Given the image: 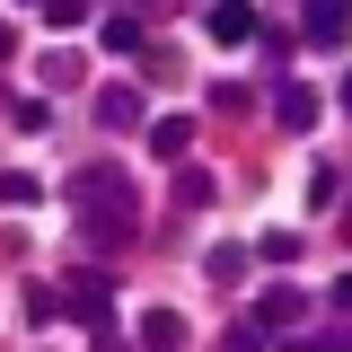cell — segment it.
<instances>
[{"label":"cell","instance_id":"cell-1","mask_svg":"<svg viewBox=\"0 0 352 352\" xmlns=\"http://www.w3.org/2000/svg\"><path fill=\"white\" fill-rule=\"evenodd\" d=\"M71 203H80V220H88V238H97V247H115V238H132V185L115 168H80L71 176Z\"/></svg>","mask_w":352,"mask_h":352},{"label":"cell","instance_id":"cell-2","mask_svg":"<svg viewBox=\"0 0 352 352\" xmlns=\"http://www.w3.org/2000/svg\"><path fill=\"white\" fill-rule=\"evenodd\" d=\"M203 27H212V44H247L264 18H256V0H212V18H203Z\"/></svg>","mask_w":352,"mask_h":352},{"label":"cell","instance_id":"cell-3","mask_svg":"<svg viewBox=\"0 0 352 352\" xmlns=\"http://www.w3.org/2000/svg\"><path fill=\"white\" fill-rule=\"evenodd\" d=\"M53 291H62V300H80L88 326H106V308H115V282H106V273H71V282H53Z\"/></svg>","mask_w":352,"mask_h":352},{"label":"cell","instance_id":"cell-4","mask_svg":"<svg viewBox=\"0 0 352 352\" xmlns=\"http://www.w3.org/2000/svg\"><path fill=\"white\" fill-rule=\"evenodd\" d=\"M344 36H352V0H308V44H326V53H335Z\"/></svg>","mask_w":352,"mask_h":352},{"label":"cell","instance_id":"cell-5","mask_svg":"<svg viewBox=\"0 0 352 352\" xmlns=\"http://www.w3.org/2000/svg\"><path fill=\"white\" fill-rule=\"evenodd\" d=\"M141 352H185V317L176 308H150L141 317Z\"/></svg>","mask_w":352,"mask_h":352},{"label":"cell","instance_id":"cell-6","mask_svg":"<svg viewBox=\"0 0 352 352\" xmlns=\"http://www.w3.org/2000/svg\"><path fill=\"white\" fill-rule=\"evenodd\" d=\"M150 150H159V159H185V150H194V115H159V124H150Z\"/></svg>","mask_w":352,"mask_h":352},{"label":"cell","instance_id":"cell-7","mask_svg":"<svg viewBox=\"0 0 352 352\" xmlns=\"http://www.w3.org/2000/svg\"><path fill=\"white\" fill-rule=\"evenodd\" d=\"M97 44H106V53H141V44H150V27H141L132 9H115V18L97 27Z\"/></svg>","mask_w":352,"mask_h":352},{"label":"cell","instance_id":"cell-8","mask_svg":"<svg viewBox=\"0 0 352 352\" xmlns=\"http://www.w3.org/2000/svg\"><path fill=\"white\" fill-rule=\"evenodd\" d=\"M273 115H282V132H308V124H317V88H282Z\"/></svg>","mask_w":352,"mask_h":352},{"label":"cell","instance_id":"cell-9","mask_svg":"<svg viewBox=\"0 0 352 352\" xmlns=\"http://www.w3.org/2000/svg\"><path fill=\"white\" fill-rule=\"evenodd\" d=\"M97 124H106V132H132V124H141V97H132V88H106V97H97Z\"/></svg>","mask_w":352,"mask_h":352},{"label":"cell","instance_id":"cell-10","mask_svg":"<svg viewBox=\"0 0 352 352\" xmlns=\"http://www.w3.org/2000/svg\"><path fill=\"white\" fill-rule=\"evenodd\" d=\"M0 203H9V212L44 203V176H27V168H0Z\"/></svg>","mask_w":352,"mask_h":352},{"label":"cell","instance_id":"cell-11","mask_svg":"<svg viewBox=\"0 0 352 352\" xmlns=\"http://www.w3.org/2000/svg\"><path fill=\"white\" fill-rule=\"evenodd\" d=\"M282 317H300V291H291V282H273V291L256 300V317H247V326H282Z\"/></svg>","mask_w":352,"mask_h":352},{"label":"cell","instance_id":"cell-12","mask_svg":"<svg viewBox=\"0 0 352 352\" xmlns=\"http://www.w3.org/2000/svg\"><path fill=\"white\" fill-rule=\"evenodd\" d=\"M256 256H264V264H300V238H291V229H264Z\"/></svg>","mask_w":352,"mask_h":352},{"label":"cell","instance_id":"cell-13","mask_svg":"<svg viewBox=\"0 0 352 352\" xmlns=\"http://www.w3.org/2000/svg\"><path fill=\"white\" fill-rule=\"evenodd\" d=\"M247 264H256L247 247H212V282H247Z\"/></svg>","mask_w":352,"mask_h":352},{"label":"cell","instance_id":"cell-14","mask_svg":"<svg viewBox=\"0 0 352 352\" xmlns=\"http://www.w3.org/2000/svg\"><path fill=\"white\" fill-rule=\"evenodd\" d=\"M27 317L53 326V317H62V291H53V282H27Z\"/></svg>","mask_w":352,"mask_h":352},{"label":"cell","instance_id":"cell-15","mask_svg":"<svg viewBox=\"0 0 352 352\" xmlns=\"http://www.w3.org/2000/svg\"><path fill=\"white\" fill-rule=\"evenodd\" d=\"M212 194H220V185H212L203 168H185V176H176V203H185V212H194V203H212Z\"/></svg>","mask_w":352,"mask_h":352},{"label":"cell","instance_id":"cell-16","mask_svg":"<svg viewBox=\"0 0 352 352\" xmlns=\"http://www.w3.org/2000/svg\"><path fill=\"white\" fill-rule=\"evenodd\" d=\"M220 352H264V326H229V335H220Z\"/></svg>","mask_w":352,"mask_h":352},{"label":"cell","instance_id":"cell-17","mask_svg":"<svg viewBox=\"0 0 352 352\" xmlns=\"http://www.w3.org/2000/svg\"><path fill=\"white\" fill-rule=\"evenodd\" d=\"M282 352H352V335H300V344H282Z\"/></svg>","mask_w":352,"mask_h":352},{"label":"cell","instance_id":"cell-18","mask_svg":"<svg viewBox=\"0 0 352 352\" xmlns=\"http://www.w3.org/2000/svg\"><path fill=\"white\" fill-rule=\"evenodd\" d=\"M44 18H53V27H80V18H88V0H44Z\"/></svg>","mask_w":352,"mask_h":352},{"label":"cell","instance_id":"cell-19","mask_svg":"<svg viewBox=\"0 0 352 352\" xmlns=\"http://www.w3.org/2000/svg\"><path fill=\"white\" fill-rule=\"evenodd\" d=\"M97 352H124V335H115V326H97Z\"/></svg>","mask_w":352,"mask_h":352},{"label":"cell","instance_id":"cell-20","mask_svg":"<svg viewBox=\"0 0 352 352\" xmlns=\"http://www.w3.org/2000/svg\"><path fill=\"white\" fill-rule=\"evenodd\" d=\"M335 308H352V273H335Z\"/></svg>","mask_w":352,"mask_h":352},{"label":"cell","instance_id":"cell-21","mask_svg":"<svg viewBox=\"0 0 352 352\" xmlns=\"http://www.w3.org/2000/svg\"><path fill=\"white\" fill-rule=\"evenodd\" d=\"M9 53H18V36H9V18H0V62H9Z\"/></svg>","mask_w":352,"mask_h":352},{"label":"cell","instance_id":"cell-22","mask_svg":"<svg viewBox=\"0 0 352 352\" xmlns=\"http://www.w3.org/2000/svg\"><path fill=\"white\" fill-rule=\"evenodd\" d=\"M344 106H352V80H344Z\"/></svg>","mask_w":352,"mask_h":352}]
</instances>
